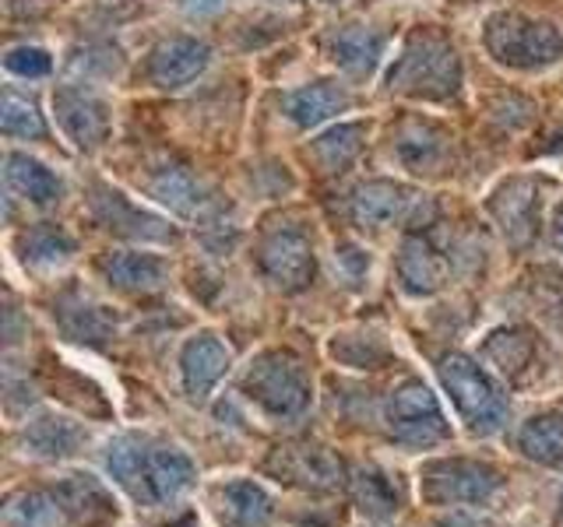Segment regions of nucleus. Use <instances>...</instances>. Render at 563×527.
Instances as JSON below:
<instances>
[{
	"instance_id": "24",
	"label": "nucleus",
	"mask_w": 563,
	"mask_h": 527,
	"mask_svg": "<svg viewBox=\"0 0 563 527\" xmlns=\"http://www.w3.org/2000/svg\"><path fill=\"white\" fill-rule=\"evenodd\" d=\"M4 180L14 193H22L32 204H53L64 198V183L57 172H49L40 158H29L22 152L4 155Z\"/></svg>"
},
{
	"instance_id": "4",
	"label": "nucleus",
	"mask_w": 563,
	"mask_h": 527,
	"mask_svg": "<svg viewBox=\"0 0 563 527\" xmlns=\"http://www.w3.org/2000/svg\"><path fill=\"white\" fill-rule=\"evenodd\" d=\"M483 43L489 57L515 67V70H545L563 60V35L553 22L521 14V11H497L486 22Z\"/></svg>"
},
{
	"instance_id": "29",
	"label": "nucleus",
	"mask_w": 563,
	"mask_h": 527,
	"mask_svg": "<svg viewBox=\"0 0 563 527\" xmlns=\"http://www.w3.org/2000/svg\"><path fill=\"white\" fill-rule=\"evenodd\" d=\"M363 141H366V123H339L334 131L317 137L307 148V155L321 166V172H342L360 155Z\"/></svg>"
},
{
	"instance_id": "34",
	"label": "nucleus",
	"mask_w": 563,
	"mask_h": 527,
	"mask_svg": "<svg viewBox=\"0 0 563 527\" xmlns=\"http://www.w3.org/2000/svg\"><path fill=\"white\" fill-rule=\"evenodd\" d=\"M331 356L352 369H377L387 359V345L374 334H342L331 341Z\"/></svg>"
},
{
	"instance_id": "8",
	"label": "nucleus",
	"mask_w": 563,
	"mask_h": 527,
	"mask_svg": "<svg viewBox=\"0 0 563 527\" xmlns=\"http://www.w3.org/2000/svg\"><path fill=\"white\" fill-rule=\"evenodd\" d=\"M422 193H416L405 183H391V180H369L363 187H356L349 201V215L360 228H374V233H384L391 225H409L419 222L422 215Z\"/></svg>"
},
{
	"instance_id": "16",
	"label": "nucleus",
	"mask_w": 563,
	"mask_h": 527,
	"mask_svg": "<svg viewBox=\"0 0 563 527\" xmlns=\"http://www.w3.org/2000/svg\"><path fill=\"white\" fill-rule=\"evenodd\" d=\"M268 471L303 489H334L342 485V461L324 447H286L275 450Z\"/></svg>"
},
{
	"instance_id": "25",
	"label": "nucleus",
	"mask_w": 563,
	"mask_h": 527,
	"mask_svg": "<svg viewBox=\"0 0 563 527\" xmlns=\"http://www.w3.org/2000/svg\"><path fill=\"white\" fill-rule=\"evenodd\" d=\"M152 193H155V201H163L173 215H180V218H201L211 204L208 190L194 180L184 166H166L163 172H155Z\"/></svg>"
},
{
	"instance_id": "27",
	"label": "nucleus",
	"mask_w": 563,
	"mask_h": 527,
	"mask_svg": "<svg viewBox=\"0 0 563 527\" xmlns=\"http://www.w3.org/2000/svg\"><path fill=\"white\" fill-rule=\"evenodd\" d=\"M515 444L525 457L539 464H560L563 461V412H539L515 436Z\"/></svg>"
},
{
	"instance_id": "33",
	"label": "nucleus",
	"mask_w": 563,
	"mask_h": 527,
	"mask_svg": "<svg viewBox=\"0 0 563 527\" xmlns=\"http://www.w3.org/2000/svg\"><path fill=\"white\" fill-rule=\"evenodd\" d=\"M0 131L8 137H46V120L40 113V105H35L29 96H18V92H4V102H0Z\"/></svg>"
},
{
	"instance_id": "26",
	"label": "nucleus",
	"mask_w": 563,
	"mask_h": 527,
	"mask_svg": "<svg viewBox=\"0 0 563 527\" xmlns=\"http://www.w3.org/2000/svg\"><path fill=\"white\" fill-rule=\"evenodd\" d=\"M483 359L504 377H521L536 359V338L525 327H500L483 345Z\"/></svg>"
},
{
	"instance_id": "31",
	"label": "nucleus",
	"mask_w": 563,
	"mask_h": 527,
	"mask_svg": "<svg viewBox=\"0 0 563 527\" xmlns=\"http://www.w3.org/2000/svg\"><path fill=\"white\" fill-rule=\"evenodd\" d=\"M444 155H448V134L437 131L433 123H409L398 137V158L412 172L440 166Z\"/></svg>"
},
{
	"instance_id": "22",
	"label": "nucleus",
	"mask_w": 563,
	"mask_h": 527,
	"mask_svg": "<svg viewBox=\"0 0 563 527\" xmlns=\"http://www.w3.org/2000/svg\"><path fill=\"white\" fill-rule=\"evenodd\" d=\"M53 496H57V503L64 506V514L78 517L85 524H96V520H106V517L117 514V506L110 500V492H106V485L85 471L64 474V479L53 485Z\"/></svg>"
},
{
	"instance_id": "12",
	"label": "nucleus",
	"mask_w": 563,
	"mask_h": 527,
	"mask_svg": "<svg viewBox=\"0 0 563 527\" xmlns=\"http://www.w3.org/2000/svg\"><path fill=\"white\" fill-rule=\"evenodd\" d=\"M208 64H211L208 43L190 40V35H173V40H163L152 49L148 78H152V85L173 92V88H184L190 81H198Z\"/></svg>"
},
{
	"instance_id": "23",
	"label": "nucleus",
	"mask_w": 563,
	"mask_h": 527,
	"mask_svg": "<svg viewBox=\"0 0 563 527\" xmlns=\"http://www.w3.org/2000/svg\"><path fill=\"white\" fill-rule=\"evenodd\" d=\"M99 268L106 281L120 292H155L166 285V260L155 254H110Z\"/></svg>"
},
{
	"instance_id": "38",
	"label": "nucleus",
	"mask_w": 563,
	"mask_h": 527,
	"mask_svg": "<svg viewBox=\"0 0 563 527\" xmlns=\"http://www.w3.org/2000/svg\"><path fill=\"white\" fill-rule=\"evenodd\" d=\"M194 524H198V517H194V514H184L180 520H176V524H169V527H194Z\"/></svg>"
},
{
	"instance_id": "9",
	"label": "nucleus",
	"mask_w": 563,
	"mask_h": 527,
	"mask_svg": "<svg viewBox=\"0 0 563 527\" xmlns=\"http://www.w3.org/2000/svg\"><path fill=\"white\" fill-rule=\"evenodd\" d=\"M257 268L282 292L307 289L310 278H313V268H317L310 236L299 233V228H278V233H272L268 239L261 243Z\"/></svg>"
},
{
	"instance_id": "17",
	"label": "nucleus",
	"mask_w": 563,
	"mask_h": 527,
	"mask_svg": "<svg viewBox=\"0 0 563 527\" xmlns=\"http://www.w3.org/2000/svg\"><path fill=\"white\" fill-rule=\"evenodd\" d=\"M229 373V348L216 334H198L180 351V380L190 401H205Z\"/></svg>"
},
{
	"instance_id": "18",
	"label": "nucleus",
	"mask_w": 563,
	"mask_h": 527,
	"mask_svg": "<svg viewBox=\"0 0 563 527\" xmlns=\"http://www.w3.org/2000/svg\"><path fill=\"white\" fill-rule=\"evenodd\" d=\"M219 517L229 527H268L275 520L272 492L254 479H233L216 489Z\"/></svg>"
},
{
	"instance_id": "14",
	"label": "nucleus",
	"mask_w": 563,
	"mask_h": 527,
	"mask_svg": "<svg viewBox=\"0 0 563 527\" xmlns=\"http://www.w3.org/2000/svg\"><path fill=\"white\" fill-rule=\"evenodd\" d=\"M489 211H493V218H497L500 233L515 246H525L536 236V211H539L536 183L525 180V176L500 183L489 198Z\"/></svg>"
},
{
	"instance_id": "3",
	"label": "nucleus",
	"mask_w": 563,
	"mask_h": 527,
	"mask_svg": "<svg viewBox=\"0 0 563 527\" xmlns=\"http://www.w3.org/2000/svg\"><path fill=\"white\" fill-rule=\"evenodd\" d=\"M243 397L272 422H299L310 412V377L289 351H261L240 380Z\"/></svg>"
},
{
	"instance_id": "39",
	"label": "nucleus",
	"mask_w": 563,
	"mask_h": 527,
	"mask_svg": "<svg viewBox=\"0 0 563 527\" xmlns=\"http://www.w3.org/2000/svg\"><path fill=\"white\" fill-rule=\"evenodd\" d=\"M556 527H563V489H560V500H556Z\"/></svg>"
},
{
	"instance_id": "11",
	"label": "nucleus",
	"mask_w": 563,
	"mask_h": 527,
	"mask_svg": "<svg viewBox=\"0 0 563 527\" xmlns=\"http://www.w3.org/2000/svg\"><path fill=\"white\" fill-rule=\"evenodd\" d=\"M92 215L102 228L123 236V239H145V243H166L173 239V228L152 215V211L137 208L131 198H123L113 187H96L92 193Z\"/></svg>"
},
{
	"instance_id": "20",
	"label": "nucleus",
	"mask_w": 563,
	"mask_h": 527,
	"mask_svg": "<svg viewBox=\"0 0 563 527\" xmlns=\"http://www.w3.org/2000/svg\"><path fill=\"white\" fill-rule=\"evenodd\" d=\"M349 105H352V96L334 81H313L282 96V113L292 123H299V127H317V123L345 113Z\"/></svg>"
},
{
	"instance_id": "35",
	"label": "nucleus",
	"mask_w": 563,
	"mask_h": 527,
	"mask_svg": "<svg viewBox=\"0 0 563 527\" xmlns=\"http://www.w3.org/2000/svg\"><path fill=\"white\" fill-rule=\"evenodd\" d=\"M4 67L18 78H46L53 70V60H49V53L40 46H11L4 53Z\"/></svg>"
},
{
	"instance_id": "6",
	"label": "nucleus",
	"mask_w": 563,
	"mask_h": 527,
	"mask_svg": "<svg viewBox=\"0 0 563 527\" xmlns=\"http://www.w3.org/2000/svg\"><path fill=\"white\" fill-rule=\"evenodd\" d=\"M504 489V474L468 457H440L419 471V492L433 506H483Z\"/></svg>"
},
{
	"instance_id": "13",
	"label": "nucleus",
	"mask_w": 563,
	"mask_h": 527,
	"mask_svg": "<svg viewBox=\"0 0 563 527\" xmlns=\"http://www.w3.org/2000/svg\"><path fill=\"white\" fill-rule=\"evenodd\" d=\"M53 321H57V327L78 345H102V341H110L117 330V313L110 306L96 303V299L85 292L60 295L57 306H53Z\"/></svg>"
},
{
	"instance_id": "32",
	"label": "nucleus",
	"mask_w": 563,
	"mask_h": 527,
	"mask_svg": "<svg viewBox=\"0 0 563 527\" xmlns=\"http://www.w3.org/2000/svg\"><path fill=\"white\" fill-rule=\"evenodd\" d=\"M8 527H64V506L53 492H22L8 503Z\"/></svg>"
},
{
	"instance_id": "1",
	"label": "nucleus",
	"mask_w": 563,
	"mask_h": 527,
	"mask_svg": "<svg viewBox=\"0 0 563 527\" xmlns=\"http://www.w3.org/2000/svg\"><path fill=\"white\" fill-rule=\"evenodd\" d=\"M102 471L137 506H169L194 489L198 468L190 457L148 433H123L102 450Z\"/></svg>"
},
{
	"instance_id": "2",
	"label": "nucleus",
	"mask_w": 563,
	"mask_h": 527,
	"mask_svg": "<svg viewBox=\"0 0 563 527\" xmlns=\"http://www.w3.org/2000/svg\"><path fill=\"white\" fill-rule=\"evenodd\" d=\"M387 88L409 99L448 102L462 88V60L448 35L433 29H416L405 40L395 67L387 70Z\"/></svg>"
},
{
	"instance_id": "40",
	"label": "nucleus",
	"mask_w": 563,
	"mask_h": 527,
	"mask_svg": "<svg viewBox=\"0 0 563 527\" xmlns=\"http://www.w3.org/2000/svg\"><path fill=\"white\" fill-rule=\"evenodd\" d=\"M324 4H331V0H324Z\"/></svg>"
},
{
	"instance_id": "15",
	"label": "nucleus",
	"mask_w": 563,
	"mask_h": 527,
	"mask_svg": "<svg viewBox=\"0 0 563 527\" xmlns=\"http://www.w3.org/2000/svg\"><path fill=\"white\" fill-rule=\"evenodd\" d=\"M448 271H451V264L430 243V236L412 233L409 239L401 243V250H398V278H401V289L409 292V295H433V292H440V289L448 285Z\"/></svg>"
},
{
	"instance_id": "36",
	"label": "nucleus",
	"mask_w": 563,
	"mask_h": 527,
	"mask_svg": "<svg viewBox=\"0 0 563 527\" xmlns=\"http://www.w3.org/2000/svg\"><path fill=\"white\" fill-rule=\"evenodd\" d=\"M550 236H553V246L563 254V201L556 204L553 211V222H550Z\"/></svg>"
},
{
	"instance_id": "21",
	"label": "nucleus",
	"mask_w": 563,
	"mask_h": 527,
	"mask_svg": "<svg viewBox=\"0 0 563 527\" xmlns=\"http://www.w3.org/2000/svg\"><path fill=\"white\" fill-rule=\"evenodd\" d=\"M328 57L339 64L345 75L366 78L374 75L384 60V35L366 25H345L328 40Z\"/></svg>"
},
{
	"instance_id": "5",
	"label": "nucleus",
	"mask_w": 563,
	"mask_h": 527,
	"mask_svg": "<svg viewBox=\"0 0 563 527\" xmlns=\"http://www.w3.org/2000/svg\"><path fill=\"white\" fill-rule=\"evenodd\" d=\"M440 383L451 394L454 412L479 436H493L504 429L510 415V401L486 369L468 356H444L440 359Z\"/></svg>"
},
{
	"instance_id": "37",
	"label": "nucleus",
	"mask_w": 563,
	"mask_h": 527,
	"mask_svg": "<svg viewBox=\"0 0 563 527\" xmlns=\"http://www.w3.org/2000/svg\"><path fill=\"white\" fill-rule=\"evenodd\" d=\"M222 4H225V0H184V11H190V14H211Z\"/></svg>"
},
{
	"instance_id": "30",
	"label": "nucleus",
	"mask_w": 563,
	"mask_h": 527,
	"mask_svg": "<svg viewBox=\"0 0 563 527\" xmlns=\"http://www.w3.org/2000/svg\"><path fill=\"white\" fill-rule=\"evenodd\" d=\"M352 496H356L360 509L369 517H391L401 506V489L387 471L380 468H363L356 479H352Z\"/></svg>"
},
{
	"instance_id": "19",
	"label": "nucleus",
	"mask_w": 563,
	"mask_h": 527,
	"mask_svg": "<svg viewBox=\"0 0 563 527\" xmlns=\"http://www.w3.org/2000/svg\"><path fill=\"white\" fill-rule=\"evenodd\" d=\"M88 444V433L64 415H35L22 429L25 453L40 457V461H67Z\"/></svg>"
},
{
	"instance_id": "28",
	"label": "nucleus",
	"mask_w": 563,
	"mask_h": 527,
	"mask_svg": "<svg viewBox=\"0 0 563 527\" xmlns=\"http://www.w3.org/2000/svg\"><path fill=\"white\" fill-rule=\"evenodd\" d=\"M18 250H22V260L32 264V268H60V264H67L70 257H75L78 243L67 228L43 222V225L29 228V233H22Z\"/></svg>"
},
{
	"instance_id": "7",
	"label": "nucleus",
	"mask_w": 563,
	"mask_h": 527,
	"mask_svg": "<svg viewBox=\"0 0 563 527\" xmlns=\"http://www.w3.org/2000/svg\"><path fill=\"white\" fill-rule=\"evenodd\" d=\"M384 418H387L391 439H398L405 447H433L440 439H448L451 433L448 415L440 408L437 394L422 380L398 383L391 397H387Z\"/></svg>"
},
{
	"instance_id": "10",
	"label": "nucleus",
	"mask_w": 563,
	"mask_h": 527,
	"mask_svg": "<svg viewBox=\"0 0 563 527\" xmlns=\"http://www.w3.org/2000/svg\"><path fill=\"white\" fill-rule=\"evenodd\" d=\"M53 110H57L60 131L70 137V145L81 152H92L110 137V105L96 92H88V88H78V85L57 88Z\"/></svg>"
}]
</instances>
